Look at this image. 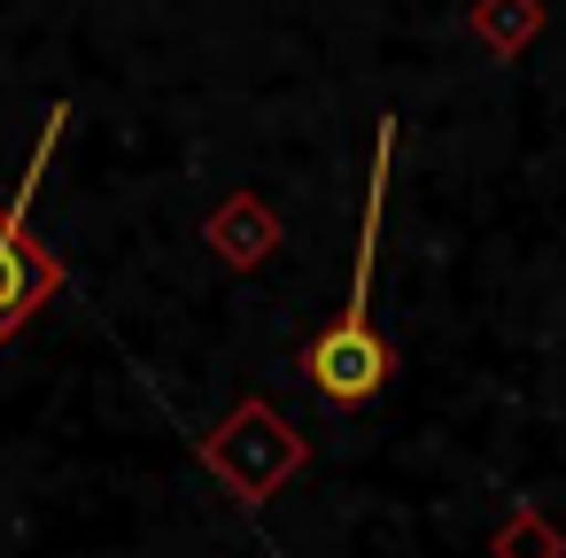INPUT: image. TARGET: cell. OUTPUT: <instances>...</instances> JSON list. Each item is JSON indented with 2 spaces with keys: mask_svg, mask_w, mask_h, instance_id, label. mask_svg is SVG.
Instances as JSON below:
<instances>
[{
  "mask_svg": "<svg viewBox=\"0 0 566 558\" xmlns=\"http://www.w3.org/2000/svg\"><path fill=\"white\" fill-rule=\"evenodd\" d=\"M63 125H71V109L55 102V109L40 117V140H32L24 179H17L9 194H0V341H17V334L40 318V303L63 287V264L32 241V202H40V179H48V164H55Z\"/></svg>",
  "mask_w": 566,
  "mask_h": 558,
  "instance_id": "cell-2",
  "label": "cell"
},
{
  "mask_svg": "<svg viewBox=\"0 0 566 558\" xmlns=\"http://www.w3.org/2000/svg\"><path fill=\"white\" fill-rule=\"evenodd\" d=\"M388 171H396V117H380V133H373V179H365V233H357V264H349V303H342V318H334V326L311 341V357H303V372H311L318 403H334V411L373 403V396L388 388V372H396L388 341L373 334V272H380Z\"/></svg>",
  "mask_w": 566,
  "mask_h": 558,
  "instance_id": "cell-1",
  "label": "cell"
}]
</instances>
